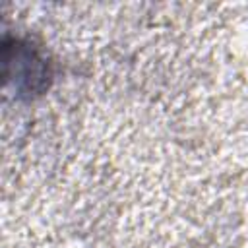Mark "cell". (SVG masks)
Returning a JSON list of instances; mask_svg holds the SVG:
<instances>
[]
</instances>
